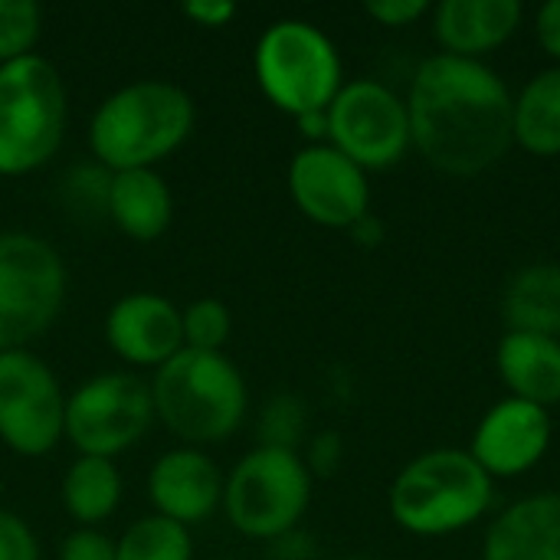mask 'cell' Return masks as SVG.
Listing matches in <instances>:
<instances>
[{
	"label": "cell",
	"instance_id": "4dcf8cb0",
	"mask_svg": "<svg viewBox=\"0 0 560 560\" xmlns=\"http://www.w3.org/2000/svg\"><path fill=\"white\" fill-rule=\"evenodd\" d=\"M59 560H118V551H115V541L105 538L102 532L79 528L62 541Z\"/></svg>",
	"mask_w": 560,
	"mask_h": 560
},
{
	"label": "cell",
	"instance_id": "d590c367",
	"mask_svg": "<svg viewBox=\"0 0 560 560\" xmlns=\"http://www.w3.org/2000/svg\"><path fill=\"white\" fill-rule=\"evenodd\" d=\"M348 233H351V240H354L358 246H381V243H384V223H381L374 213L361 217Z\"/></svg>",
	"mask_w": 560,
	"mask_h": 560
},
{
	"label": "cell",
	"instance_id": "ffe728a7",
	"mask_svg": "<svg viewBox=\"0 0 560 560\" xmlns=\"http://www.w3.org/2000/svg\"><path fill=\"white\" fill-rule=\"evenodd\" d=\"M502 318L509 331L560 338V266L528 262L502 292Z\"/></svg>",
	"mask_w": 560,
	"mask_h": 560
},
{
	"label": "cell",
	"instance_id": "d6986e66",
	"mask_svg": "<svg viewBox=\"0 0 560 560\" xmlns=\"http://www.w3.org/2000/svg\"><path fill=\"white\" fill-rule=\"evenodd\" d=\"M171 213H174V200L161 174H154L151 167L112 174L108 217L125 236L138 243H151L171 226Z\"/></svg>",
	"mask_w": 560,
	"mask_h": 560
},
{
	"label": "cell",
	"instance_id": "7c38bea8",
	"mask_svg": "<svg viewBox=\"0 0 560 560\" xmlns=\"http://www.w3.org/2000/svg\"><path fill=\"white\" fill-rule=\"evenodd\" d=\"M289 194L312 223L328 230H351L371 213L368 171H361L331 144H305L292 158Z\"/></svg>",
	"mask_w": 560,
	"mask_h": 560
},
{
	"label": "cell",
	"instance_id": "4316f807",
	"mask_svg": "<svg viewBox=\"0 0 560 560\" xmlns=\"http://www.w3.org/2000/svg\"><path fill=\"white\" fill-rule=\"evenodd\" d=\"M364 10L374 23H381L387 30H404V26H413L423 16H430L433 7L427 0H368Z\"/></svg>",
	"mask_w": 560,
	"mask_h": 560
},
{
	"label": "cell",
	"instance_id": "f1b7e54d",
	"mask_svg": "<svg viewBox=\"0 0 560 560\" xmlns=\"http://www.w3.org/2000/svg\"><path fill=\"white\" fill-rule=\"evenodd\" d=\"M341 459H345V440L338 433H318L302 456L312 479H331L341 469Z\"/></svg>",
	"mask_w": 560,
	"mask_h": 560
},
{
	"label": "cell",
	"instance_id": "52a82bcc",
	"mask_svg": "<svg viewBox=\"0 0 560 560\" xmlns=\"http://www.w3.org/2000/svg\"><path fill=\"white\" fill-rule=\"evenodd\" d=\"M312 502V472L299 453L259 446L240 459L223 482L230 525L256 541H279L295 532Z\"/></svg>",
	"mask_w": 560,
	"mask_h": 560
},
{
	"label": "cell",
	"instance_id": "e575fe53",
	"mask_svg": "<svg viewBox=\"0 0 560 560\" xmlns=\"http://www.w3.org/2000/svg\"><path fill=\"white\" fill-rule=\"evenodd\" d=\"M276 545V558L282 560H308L312 558V541L305 538V535H299V528L295 532H289V535H282L279 541H272Z\"/></svg>",
	"mask_w": 560,
	"mask_h": 560
},
{
	"label": "cell",
	"instance_id": "5b68a950",
	"mask_svg": "<svg viewBox=\"0 0 560 560\" xmlns=\"http://www.w3.org/2000/svg\"><path fill=\"white\" fill-rule=\"evenodd\" d=\"M66 131V89L56 66L36 52L0 66V174L43 167Z\"/></svg>",
	"mask_w": 560,
	"mask_h": 560
},
{
	"label": "cell",
	"instance_id": "f546056e",
	"mask_svg": "<svg viewBox=\"0 0 560 560\" xmlns=\"http://www.w3.org/2000/svg\"><path fill=\"white\" fill-rule=\"evenodd\" d=\"M0 560H39L36 538L23 518L0 509Z\"/></svg>",
	"mask_w": 560,
	"mask_h": 560
},
{
	"label": "cell",
	"instance_id": "44dd1931",
	"mask_svg": "<svg viewBox=\"0 0 560 560\" xmlns=\"http://www.w3.org/2000/svg\"><path fill=\"white\" fill-rule=\"evenodd\" d=\"M512 135L532 158H560V66L538 69L515 92Z\"/></svg>",
	"mask_w": 560,
	"mask_h": 560
},
{
	"label": "cell",
	"instance_id": "9a60e30c",
	"mask_svg": "<svg viewBox=\"0 0 560 560\" xmlns=\"http://www.w3.org/2000/svg\"><path fill=\"white\" fill-rule=\"evenodd\" d=\"M433 36L446 56L486 62L525 23L522 0H443L430 10Z\"/></svg>",
	"mask_w": 560,
	"mask_h": 560
},
{
	"label": "cell",
	"instance_id": "277c9868",
	"mask_svg": "<svg viewBox=\"0 0 560 560\" xmlns=\"http://www.w3.org/2000/svg\"><path fill=\"white\" fill-rule=\"evenodd\" d=\"M154 413L187 443H220L246 417V384L223 351L180 348L151 384Z\"/></svg>",
	"mask_w": 560,
	"mask_h": 560
},
{
	"label": "cell",
	"instance_id": "7402d4cb",
	"mask_svg": "<svg viewBox=\"0 0 560 560\" xmlns=\"http://www.w3.org/2000/svg\"><path fill=\"white\" fill-rule=\"evenodd\" d=\"M118 499H121V479L112 459L79 456L69 466L62 479V502L79 525L105 522L118 509Z\"/></svg>",
	"mask_w": 560,
	"mask_h": 560
},
{
	"label": "cell",
	"instance_id": "83f0119b",
	"mask_svg": "<svg viewBox=\"0 0 560 560\" xmlns=\"http://www.w3.org/2000/svg\"><path fill=\"white\" fill-rule=\"evenodd\" d=\"M108 184L112 174L98 171V167H82L69 177V194H72V207L82 210H105L108 213Z\"/></svg>",
	"mask_w": 560,
	"mask_h": 560
},
{
	"label": "cell",
	"instance_id": "6da1fadb",
	"mask_svg": "<svg viewBox=\"0 0 560 560\" xmlns=\"http://www.w3.org/2000/svg\"><path fill=\"white\" fill-rule=\"evenodd\" d=\"M404 102L413 151L440 174H486L515 148V95L489 62L433 52L410 75Z\"/></svg>",
	"mask_w": 560,
	"mask_h": 560
},
{
	"label": "cell",
	"instance_id": "9c48e42d",
	"mask_svg": "<svg viewBox=\"0 0 560 560\" xmlns=\"http://www.w3.org/2000/svg\"><path fill=\"white\" fill-rule=\"evenodd\" d=\"M328 144L361 171L397 167L410 141L407 102L381 79H351L328 105Z\"/></svg>",
	"mask_w": 560,
	"mask_h": 560
},
{
	"label": "cell",
	"instance_id": "d4e9b609",
	"mask_svg": "<svg viewBox=\"0 0 560 560\" xmlns=\"http://www.w3.org/2000/svg\"><path fill=\"white\" fill-rule=\"evenodd\" d=\"M305 423H308V413H305V404L295 394L272 397L266 404V410H262V420H259L262 446L299 453V446L305 440Z\"/></svg>",
	"mask_w": 560,
	"mask_h": 560
},
{
	"label": "cell",
	"instance_id": "8fae6325",
	"mask_svg": "<svg viewBox=\"0 0 560 560\" xmlns=\"http://www.w3.org/2000/svg\"><path fill=\"white\" fill-rule=\"evenodd\" d=\"M66 427V400L52 371L30 354H0V440L20 456H46Z\"/></svg>",
	"mask_w": 560,
	"mask_h": 560
},
{
	"label": "cell",
	"instance_id": "d6a6232c",
	"mask_svg": "<svg viewBox=\"0 0 560 560\" xmlns=\"http://www.w3.org/2000/svg\"><path fill=\"white\" fill-rule=\"evenodd\" d=\"M184 16L197 26H226L236 16V7L230 0H190L184 3Z\"/></svg>",
	"mask_w": 560,
	"mask_h": 560
},
{
	"label": "cell",
	"instance_id": "603a6c76",
	"mask_svg": "<svg viewBox=\"0 0 560 560\" xmlns=\"http://www.w3.org/2000/svg\"><path fill=\"white\" fill-rule=\"evenodd\" d=\"M115 551H118V560H190L194 541L184 525L151 515V518L135 522L121 535Z\"/></svg>",
	"mask_w": 560,
	"mask_h": 560
},
{
	"label": "cell",
	"instance_id": "2e32d148",
	"mask_svg": "<svg viewBox=\"0 0 560 560\" xmlns=\"http://www.w3.org/2000/svg\"><path fill=\"white\" fill-rule=\"evenodd\" d=\"M148 492L161 518L187 528L210 518L213 509L223 502V479L207 453L171 450L154 463L148 476Z\"/></svg>",
	"mask_w": 560,
	"mask_h": 560
},
{
	"label": "cell",
	"instance_id": "4fadbf2b",
	"mask_svg": "<svg viewBox=\"0 0 560 560\" xmlns=\"http://www.w3.org/2000/svg\"><path fill=\"white\" fill-rule=\"evenodd\" d=\"M551 410L505 397L492 404L472 430L469 456L499 482L532 472L551 450Z\"/></svg>",
	"mask_w": 560,
	"mask_h": 560
},
{
	"label": "cell",
	"instance_id": "ac0fdd59",
	"mask_svg": "<svg viewBox=\"0 0 560 560\" xmlns=\"http://www.w3.org/2000/svg\"><path fill=\"white\" fill-rule=\"evenodd\" d=\"M495 368L509 397L545 410L560 404V338L505 331L495 351Z\"/></svg>",
	"mask_w": 560,
	"mask_h": 560
},
{
	"label": "cell",
	"instance_id": "1f68e13d",
	"mask_svg": "<svg viewBox=\"0 0 560 560\" xmlns=\"http://www.w3.org/2000/svg\"><path fill=\"white\" fill-rule=\"evenodd\" d=\"M535 39L541 52L551 59V66H560V0H548L535 13Z\"/></svg>",
	"mask_w": 560,
	"mask_h": 560
},
{
	"label": "cell",
	"instance_id": "7a4b0ae2",
	"mask_svg": "<svg viewBox=\"0 0 560 560\" xmlns=\"http://www.w3.org/2000/svg\"><path fill=\"white\" fill-rule=\"evenodd\" d=\"M495 502V479L469 450L440 446L410 459L387 492L390 518L413 538H450L479 525Z\"/></svg>",
	"mask_w": 560,
	"mask_h": 560
},
{
	"label": "cell",
	"instance_id": "8d00e7d4",
	"mask_svg": "<svg viewBox=\"0 0 560 560\" xmlns=\"http://www.w3.org/2000/svg\"><path fill=\"white\" fill-rule=\"evenodd\" d=\"M345 560H374V558H345Z\"/></svg>",
	"mask_w": 560,
	"mask_h": 560
},
{
	"label": "cell",
	"instance_id": "30bf717a",
	"mask_svg": "<svg viewBox=\"0 0 560 560\" xmlns=\"http://www.w3.org/2000/svg\"><path fill=\"white\" fill-rule=\"evenodd\" d=\"M154 420L151 387L131 374H98L66 400L62 433L82 456L112 459L135 446Z\"/></svg>",
	"mask_w": 560,
	"mask_h": 560
},
{
	"label": "cell",
	"instance_id": "e0dca14e",
	"mask_svg": "<svg viewBox=\"0 0 560 560\" xmlns=\"http://www.w3.org/2000/svg\"><path fill=\"white\" fill-rule=\"evenodd\" d=\"M482 560H560V492H532L486 528Z\"/></svg>",
	"mask_w": 560,
	"mask_h": 560
},
{
	"label": "cell",
	"instance_id": "3957f363",
	"mask_svg": "<svg viewBox=\"0 0 560 560\" xmlns=\"http://www.w3.org/2000/svg\"><path fill=\"white\" fill-rule=\"evenodd\" d=\"M194 128L190 95L164 79H141L112 92L89 125V144L102 167L144 171L177 151Z\"/></svg>",
	"mask_w": 560,
	"mask_h": 560
},
{
	"label": "cell",
	"instance_id": "5bb4252c",
	"mask_svg": "<svg viewBox=\"0 0 560 560\" xmlns=\"http://www.w3.org/2000/svg\"><path fill=\"white\" fill-rule=\"evenodd\" d=\"M105 335L121 361L161 368L184 348V312L154 292H135L112 305Z\"/></svg>",
	"mask_w": 560,
	"mask_h": 560
},
{
	"label": "cell",
	"instance_id": "cb8c5ba5",
	"mask_svg": "<svg viewBox=\"0 0 560 560\" xmlns=\"http://www.w3.org/2000/svg\"><path fill=\"white\" fill-rule=\"evenodd\" d=\"M43 30V10L33 0H0V66L30 56Z\"/></svg>",
	"mask_w": 560,
	"mask_h": 560
},
{
	"label": "cell",
	"instance_id": "836d02e7",
	"mask_svg": "<svg viewBox=\"0 0 560 560\" xmlns=\"http://www.w3.org/2000/svg\"><path fill=\"white\" fill-rule=\"evenodd\" d=\"M302 138H308V144H328V108L325 112H305L295 118Z\"/></svg>",
	"mask_w": 560,
	"mask_h": 560
},
{
	"label": "cell",
	"instance_id": "484cf974",
	"mask_svg": "<svg viewBox=\"0 0 560 560\" xmlns=\"http://www.w3.org/2000/svg\"><path fill=\"white\" fill-rule=\"evenodd\" d=\"M233 318L220 299H197L184 312V348L194 351H220L230 341Z\"/></svg>",
	"mask_w": 560,
	"mask_h": 560
},
{
	"label": "cell",
	"instance_id": "ba28073f",
	"mask_svg": "<svg viewBox=\"0 0 560 560\" xmlns=\"http://www.w3.org/2000/svg\"><path fill=\"white\" fill-rule=\"evenodd\" d=\"M66 299L59 253L33 233H0V354L39 338Z\"/></svg>",
	"mask_w": 560,
	"mask_h": 560
},
{
	"label": "cell",
	"instance_id": "8992f818",
	"mask_svg": "<svg viewBox=\"0 0 560 560\" xmlns=\"http://www.w3.org/2000/svg\"><path fill=\"white\" fill-rule=\"evenodd\" d=\"M256 82L292 118L325 112L345 85L338 46L308 20H276L256 43Z\"/></svg>",
	"mask_w": 560,
	"mask_h": 560
}]
</instances>
